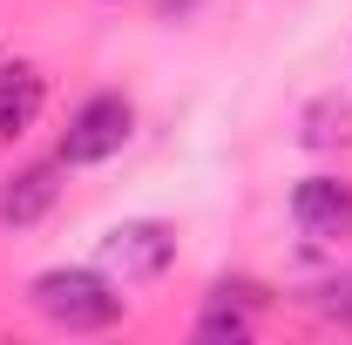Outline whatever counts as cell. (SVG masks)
Here are the masks:
<instances>
[{
    "mask_svg": "<svg viewBox=\"0 0 352 345\" xmlns=\"http://www.w3.org/2000/svg\"><path fill=\"white\" fill-rule=\"evenodd\" d=\"M292 216H298L305 237H346L352 230V183H339V176H305L292 190Z\"/></svg>",
    "mask_w": 352,
    "mask_h": 345,
    "instance_id": "cell-4",
    "label": "cell"
},
{
    "mask_svg": "<svg viewBox=\"0 0 352 345\" xmlns=\"http://www.w3.org/2000/svg\"><path fill=\"white\" fill-rule=\"evenodd\" d=\"M102 271L109 278H122V285H149V278H163L176 258V230L170 223H156V216H129V223H116V230H102Z\"/></svg>",
    "mask_w": 352,
    "mask_h": 345,
    "instance_id": "cell-3",
    "label": "cell"
},
{
    "mask_svg": "<svg viewBox=\"0 0 352 345\" xmlns=\"http://www.w3.org/2000/svg\"><path fill=\"white\" fill-rule=\"evenodd\" d=\"M28 304L41 311L54 332H102V325H116V311H122V298L109 291V271H82V264L41 271V278L28 285Z\"/></svg>",
    "mask_w": 352,
    "mask_h": 345,
    "instance_id": "cell-1",
    "label": "cell"
},
{
    "mask_svg": "<svg viewBox=\"0 0 352 345\" xmlns=\"http://www.w3.org/2000/svg\"><path fill=\"white\" fill-rule=\"evenodd\" d=\"M0 68H7V61H0Z\"/></svg>",
    "mask_w": 352,
    "mask_h": 345,
    "instance_id": "cell-9",
    "label": "cell"
},
{
    "mask_svg": "<svg viewBox=\"0 0 352 345\" xmlns=\"http://www.w3.org/2000/svg\"><path fill=\"white\" fill-rule=\"evenodd\" d=\"M135 129V109L129 95H116V88H102V95H88L82 109L68 115V129H61V163L68 170H88V163H109Z\"/></svg>",
    "mask_w": 352,
    "mask_h": 345,
    "instance_id": "cell-2",
    "label": "cell"
},
{
    "mask_svg": "<svg viewBox=\"0 0 352 345\" xmlns=\"http://www.w3.org/2000/svg\"><path fill=\"white\" fill-rule=\"evenodd\" d=\"M305 142H311V149L352 142V102H346V95H325V102L305 109Z\"/></svg>",
    "mask_w": 352,
    "mask_h": 345,
    "instance_id": "cell-7",
    "label": "cell"
},
{
    "mask_svg": "<svg viewBox=\"0 0 352 345\" xmlns=\"http://www.w3.org/2000/svg\"><path fill=\"white\" fill-rule=\"evenodd\" d=\"M41 102H47V75L34 61H7V68H0V142H14V135L34 129Z\"/></svg>",
    "mask_w": 352,
    "mask_h": 345,
    "instance_id": "cell-6",
    "label": "cell"
},
{
    "mask_svg": "<svg viewBox=\"0 0 352 345\" xmlns=\"http://www.w3.org/2000/svg\"><path fill=\"white\" fill-rule=\"evenodd\" d=\"M54 197H61V170L54 163H28V170H14L0 183V223L7 230H28V223H41L54 210Z\"/></svg>",
    "mask_w": 352,
    "mask_h": 345,
    "instance_id": "cell-5",
    "label": "cell"
},
{
    "mask_svg": "<svg viewBox=\"0 0 352 345\" xmlns=\"http://www.w3.org/2000/svg\"><path fill=\"white\" fill-rule=\"evenodd\" d=\"M325 291H332V298H318V311H325V318H346V325H352V278L325 285Z\"/></svg>",
    "mask_w": 352,
    "mask_h": 345,
    "instance_id": "cell-8",
    "label": "cell"
}]
</instances>
